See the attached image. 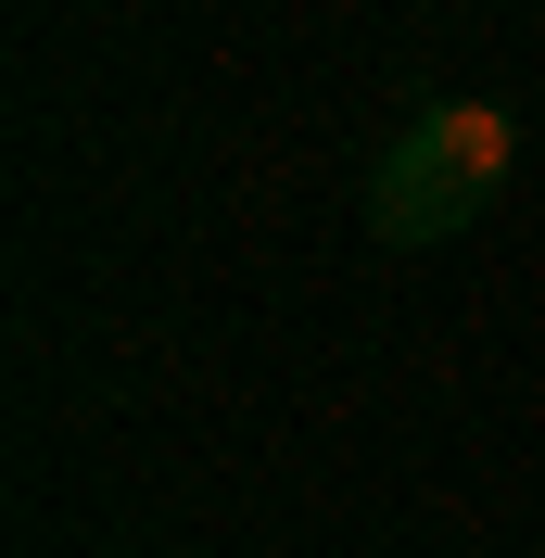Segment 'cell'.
I'll return each mask as SVG.
<instances>
[{
  "label": "cell",
  "instance_id": "obj_1",
  "mask_svg": "<svg viewBox=\"0 0 545 558\" xmlns=\"http://www.w3.org/2000/svg\"><path fill=\"white\" fill-rule=\"evenodd\" d=\"M495 178H508V114L495 102H432L368 178V229L380 242H457L482 204H495Z\"/></svg>",
  "mask_w": 545,
  "mask_h": 558
}]
</instances>
